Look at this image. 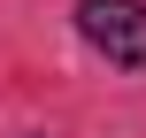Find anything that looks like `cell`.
Listing matches in <instances>:
<instances>
[{
  "label": "cell",
  "mask_w": 146,
  "mask_h": 138,
  "mask_svg": "<svg viewBox=\"0 0 146 138\" xmlns=\"http://www.w3.org/2000/svg\"><path fill=\"white\" fill-rule=\"evenodd\" d=\"M77 31L115 61V69H146V0H85Z\"/></svg>",
  "instance_id": "obj_1"
}]
</instances>
